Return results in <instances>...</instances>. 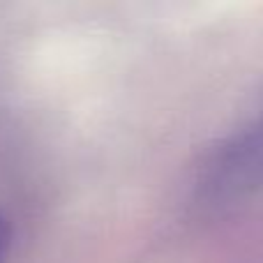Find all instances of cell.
Listing matches in <instances>:
<instances>
[{"instance_id":"obj_1","label":"cell","mask_w":263,"mask_h":263,"mask_svg":"<svg viewBox=\"0 0 263 263\" xmlns=\"http://www.w3.org/2000/svg\"><path fill=\"white\" fill-rule=\"evenodd\" d=\"M263 190V114L229 134L208 155L199 176V196L227 205Z\"/></svg>"},{"instance_id":"obj_2","label":"cell","mask_w":263,"mask_h":263,"mask_svg":"<svg viewBox=\"0 0 263 263\" xmlns=\"http://www.w3.org/2000/svg\"><path fill=\"white\" fill-rule=\"evenodd\" d=\"M9 252H12V227L0 215V263H7Z\"/></svg>"}]
</instances>
